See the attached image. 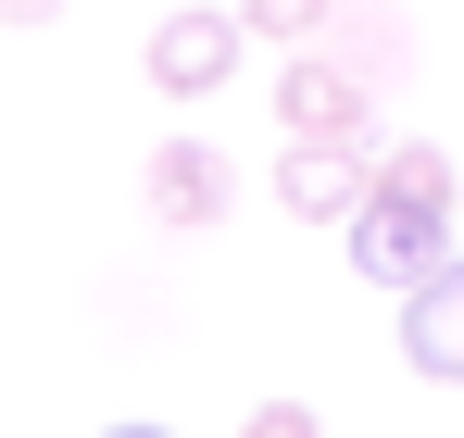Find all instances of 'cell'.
<instances>
[{"label":"cell","instance_id":"9c48e42d","mask_svg":"<svg viewBox=\"0 0 464 438\" xmlns=\"http://www.w3.org/2000/svg\"><path fill=\"white\" fill-rule=\"evenodd\" d=\"M326 13H339V0H238V25H251V38H276V51H314V38H326Z\"/></svg>","mask_w":464,"mask_h":438},{"label":"cell","instance_id":"ba28073f","mask_svg":"<svg viewBox=\"0 0 464 438\" xmlns=\"http://www.w3.org/2000/svg\"><path fill=\"white\" fill-rule=\"evenodd\" d=\"M377 188H389V201H414V214H440V225H452V150H389V163H377Z\"/></svg>","mask_w":464,"mask_h":438},{"label":"cell","instance_id":"5b68a950","mask_svg":"<svg viewBox=\"0 0 464 438\" xmlns=\"http://www.w3.org/2000/svg\"><path fill=\"white\" fill-rule=\"evenodd\" d=\"M139 201H151V225H214L238 201V163L214 138H163V150H139Z\"/></svg>","mask_w":464,"mask_h":438},{"label":"cell","instance_id":"6da1fadb","mask_svg":"<svg viewBox=\"0 0 464 438\" xmlns=\"http://www.w3.org/2000/svg\"><path fill=\"white\" fill-rule=\"evenodd\" d=\"M276 126H289V138H352V150H377V88L314 38V51L276 63Z\"/></svg>","mask_w":464,"mask_h":438},{"label":"cell","instance_id":"8fae6325","mask_svg":"<svg viewBox=\"0 0 464 438\" xmlns=\"http://www.w3.org/2000/svg\"><path fill=\"white\" fill-rule=\"evenodd\" d=\"M51 13H76V0H0V25H51Z\"/></svg>","mask_w":464,"mask_h":438},{"label":"cell","instance_id":"3957f363","mask_svg":"<svg viewBox=\"0 0 464 438\" xmlns=\"http://www.w3.org/2000/svg\"><path fill=\"white\" fill-rule=\"evenodd\" d=\"M238 38H251L238 13L188 0V13H163V25H151V51H139V63H151V88H163V100H214V88L238 75Z\"/></svg>","mask_w":464,"mask_h":438},{"label":"cell","instance_id":"7c38bea8","mask_svg":"<svg viewBox=\"0 0 464 438\" xmlns=\"http://www.w3.org/2000/svg\"><path fill=\"white\" fill-rule=\"evenodd\" d=\"M101 438H163V426H101Z\"/></svg>","mask_w":464,"mask_h":438},{"label":"cell","instance_id":"52a82bcc","mask_svg":"<svg viewBox=\"0 0 464 438\" xmlns=\"http://www.w3.org/2000/svg\"><path fill=\"white\" fill-rule=\"evenodd\" d=\"M326 51L364 75V88H389V75L414 63V25H401V0H339L326 13Z\"/></svg>","mask_w":464,"mask_h":438},{"label":"cell","instance_id":"30bf717a","mask_svg":"<svg viewBox=\"0 0 464 438\" xmlns=\"http://www.w3.org/2000/svg\"><path fill=\"white\" fill-rule=\"evenodd\" d=\"M238 438H326V426H314V401H251Z\"/></svg>","mask_w":464,"mask_h":438},{"label":"cell","instance_id":"8992f818","mask_svg":"<svg viewBox=\"0 0 464 438\" xmlns=\"http://www.w3.org/2000/svg\"><path fill=\"white\" fill-rule=\"evenodd\" d=\"M401 364L427 388H464V263H440L427 289H401Z\"/></svg>","mask_w":464,"mask_h":438},{"label":"cell","instance_id":"277c9868","mask_svg":"<svg viewBox=\"0 0 464 438\" xmlns=\"http://www.w3.org/2000/svg\"><path fill=\"white\" fill-rule=\"evenodd\" d=\"M377 201V163L352 138H289L276 150V214H302V225H352Z\"/></svg>","mask_w":464,"mask_h":438},{"label":"cell","instance_id":"7a4b0ae2","mask_svg":"<svg viewBox=\"0 0 464 438\" xmlns=\"http://www.w3.org/2000/svg\"><path fill=\"white\" fill-rule=\"evenodd\" d=\"M339 238H352V276H364V289H389V300H401V289H427V276L452 263V225H440V214H414V201H389V188H377L352 225H339Z\"/></svg>","mask_w":464,"mask_h":438}]
</instances>
